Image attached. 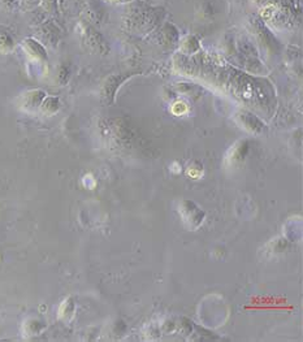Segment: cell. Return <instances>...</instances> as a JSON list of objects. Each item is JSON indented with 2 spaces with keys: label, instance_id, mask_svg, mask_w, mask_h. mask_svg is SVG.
<instances>
[{
  "label": "cell",
  "instance_id": "obj_8",
  "mask_svg": "<svg viewBox=\"0 0 303 342\" xmlns=\"http://www.w3.org/2000/svg\"><path fill=\"white\" fill-rule=\"evenodd\" d=\"M43 3H45L46 8H48V9H54V7H55V4H56V0H43Z\"/></svg>",
  "mask_w": 303,
  "mask_h": 342
},
{
  "label": "cell",
  "instance_id": "obj_7",
  "mask_svg": "<svg viewBox=\"0 0 303 342\" xmlns=\"http://www.w3.org/2000/svg\"><path fill=\"white\" fill-rule=\"evenodd\" d=\"M186 111H188V105H186L184 102H177V103H174L173 107H172V112L177 116L185 113Z\"/></svg>",
  "mask_w": 303,
  "mask_h": 342
},
{
  "label": "cell",
  "instance_id": "obj_1",
  "mask_svg": "<svg viewBox=\"0 0 303 342\" xmlns=\"http://www.w3.org/2000/svg\"><path fill=\"white\" fill-rule=\"evenodd\" d=\"M45 91H42V90H33V91L24 94L23 107L25 109H29V111L37 109L38 107H41L42 102L45 99Z\"/></svg>",
  "mask_w": 303,
  "mask_h": 342
},
{
  "label": "cell",
  "instance_id": "obj_6",
  "mask_svg": "<svg viewBox=\"0 0 303 342\" xmlns=\"http://www.w3.org/2000/svg\"><path fill=\"white\" fill-rule=\"evenodd\" d=\"M13 47V43H12V39L8 37L7 34H1L0 35V51L1 53H8L9 50H12Z\"/></svg>",
  "mask_w": 303,
  "mask_h": 342
},
{
  "label": "cell",
  "instance_id": "obj_5",
  "mask_svg": "<svg viewBox=\"0 0 303 342\" xmlns=\"http://www.w3.org/2000/svg\"><path fill=\"white\" fill-rule=\"evenodd\" d=\"M182 49L185 50L186 53H194V51L199 49V45H198V41L195 39V37H192V35L186 37L182 42Z\"/></svg>",
  "mask_w": 303,
  "mask_h": 342
},
{
  "label": "cell",
  "instance_id": "obj_9",
  "mask_svg": "<svg viewBox=\"0 0 303 342\" xmlns=\"http://www.w3.org/2000/svg\"><path fill=\"white\" fill-rule=\"evenodd\" d=\"M110 3H112V4H118V3H122L124 0H108Z\"/></svg>",
  "mask_w": 303,
  "mask_h": 342
},
{
  "label": "cell",
  "instance_id": "obj_4",
  "mask_svg": "<svg viewBox=\"0 0 303 342\" xmlns=\"http://www.w3.org/2000/svg\"><path fill=\"white\" fill-rule=\"evenodd\" d=\"M42 111L47 113V115H54L56 112L59 111L60 108V102L57 98H46L45 101L42 102L41 105Z\"/></svg>",
  "mask_w": 303,
  "mask_h": 342
},
{
  "label": "cell",
  "instance_id": "obj_3",
  "mask_svg": "<svg viewBox=\"0 0 303 342\" xmlns=\"http://www.w3.org/2000/svg\"><path fill=\"white\" fill-rule=\"evenodd\" d=\"M83 35H85L86 38V42H87L89 45L93 46V47H95V49L100 50V49H103V47H106L103 38L100 37L99 34L96 33L93 27L86 26L85 25V26H83Z\"/></svg>",
  "mask_w": 303,
  "mask_h": 342
},
{
  "label": "cell",
  "instance_id": "obj_2",
  "mask_svg": "<svg viewBox=\"0 0 303 342\" xmlns=\"http://www.w3.org/2000/svg\"><path fill=\"white\" fill-rule=\"evenodd\" d=\"M24 47H25V50L28 51V53L33 56V57H35V59H46V50L43 49V46H42L41 43H38L37 41H34V39H26V41L24 42Z\"/></svg>",
  "mask_w": 303,
  "mask_h": 342
}]
</instances>
